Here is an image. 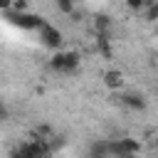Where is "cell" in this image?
<instances>
[{
	"instance_id": "3",
	"label": "cell",
	"mask_w": 158,
	"mask_h": 158,
	"mask_svg": "<svg viewBox=\"0 0 158 158\" xmlns=\"http://www.w3.org/2000/svg\"><path fill=\"white\" fill-rule=\"evenodd\" d=\"M37 32H40V40H42V44H44L47 49H52V52H54V49H62L64 35L59 32V27H52L49 22H44Z\"/></svg>"
},
{
	"instance_id": "9",
	"label": "cell",
	"mask_w": 158,
	"mask_h": 158,
	"mask_svg": "<svg viewBox=\"0 0 158 158\" xmlns=\"http://www.w3.org/2000/svg\"><path fill=\"white\" fill-rule=\"evenodd\" d=\"M109 27H111V17H109L106 12H99V15L94 17V30H96V32H106Z\"/></svg>"
},
{
	"instance_id": "6",
	"label": "cell",
	"mask_w": 158,
	"mask_h": 158,
	"mask_svg": "<svg viewBox=\"0 0 158 158\" xmlns=\"http://www.w3.org/2000/svg\"><path fill=\"white\" fill-rule=\"evenodd\" d=\"M118 101H121L126 109H131V111H146V109H148V99H146L141 91H128V94H121V96H118Z\"/></svg>"
},
{
	"instance_id": "17",
	"label": "cell",
	"mask_w": 158,
	"mask_h": 158,
	"mask_svg": "<svg viewBox=\"0 0 158 158\" xmlns=\"http://www.w3.org/2000/svg\"><path fill=\"white\" fill-rule=\"evenodd\" d=\"M5 118H7V109H5V106H0V121H5Z\"/></svg>"
},
{
	"instance_id": "5",
	"label": "cell",
	"mask_w": 158,
	"mask_h": 158,
	"mask_svg": "<svg viewBox=\"0 0 158 158\" xmlns=\"http://www.w3.org/2000/svg\"><path fill=\"white\" fill-rule=\"evenodd\" d=\"M101 81H104V86H106L109 91H121V89L126 86V77H123L121 69H106V72L101 74Z\"/></svg>"
},
{
	"instance_id": "13",
	"label": "cell",
	"mask_w": 158,
	"mask_h": 158,
	"mask_svg": "<svg viewBox=\"0 0 158 158\" xmlns=\"http://www.w3.org/2000/svg\"><path fill=\"white\" fill-rule=\"evenodd\" d=\"M126 7H128L131 12H141V10L146 7V0H126Z\"/></svg>"
},
{
	"instance_id": "4",
	"label": "cell",
	"mask_w": 158,
	"mask_h": 158,
	"mask_svg": "<svg viewBox=\"0 0 158 158\" xmlns=\"http://www.w3.org/2000/svg\"><path fill=\"white\" fill-rule=\"evenodd\" d=\"M111 153L114 156H136V153H141V141L138 138H118L116 143H111Z\"/></svg>"
},
{
	"instance_id": "7",
	"label": "cell",
	"mask_w": 158,
	"mask_h": 158,
	"mask_svg": "<svg viewBox=\"0 0 158 158\" xmlns=\"http://www.w3.org/2000/svg\"><path fill=\"white\" fill-rule=\"evenodd\" d=\"M79 62H81L79 52H74V49L64 52V64H62V74H74V72L79 69Z\"/></svg>"
},
{
	"instance_id": "12",
	"label": "cell",
	"mask_w": 158,
	"mask_h": 158,
	"mask_svg": "<svg viewBox=\"0 0 158 158\" xmlns=\"http://www.w3.org/2000/svg\"><path fill=\"white\" fill-rule=\"evenodd\" d=\"M35 136H37V138H44V141H47V138L52 136V128H49L47 123H40V126L35 128Z\"/></svg>"
},
{
	"instance_id": "11",
	"label": "cell",
	"mask_w": 158,
	"mask_h": 158,
	"mask_svg": "<svg viewBox=\"0 0 158 158\" xmlns=\"http://www.w3.org/2000/svg\"><path fill=\"white\" fill-rule=\"evenodd\" d=\"M74 2H77V0H54L57 10H59L62 15H69V12L74 10Z\"/></svg>"
},
{
	"instance_id": "16",
	"label": "cell",
	"mask_w": 158,
	"mask_h": 158,
	"mask_svg": "<svg viewBox=\"0 0 158 158\" xmlns=\"http://www.w3.org/2000/svg\"><path fill=\"white\" fill-rule=\"evenodd\" d=\"M69 17H72V22H79V20H81V12H77V7H74V10L69 12Z\"/></svg>"
},
{
	"instance_id": "2",
	"label": "cell",
	"mask_w": 158,
	"mask_h": 158,
	"mask_svg": "<svg viewBox=\"0 0 158 158\" xmlns=\"http://www.w3.org/2000/svg\"><path fill=\"white\" fill-rule=\"evenodd\" d=\"M15 156H30V158H40V156H49L52 151H49V143L44 141V138H30V141H25L17 151H12Z\"/></svg>"
},
{
	"instance_id": "14",
	"label": "cell",
	"mask_w": 158,
	"mask_h": 158,
	"mask_svg": "<svg viewBox=\"0 0 158 158\" xmlns=\"http://www.w3.org/2000/svg\"><path fill=\"white\" fill-rule=\"evenodd\" d=\"M27 7H30L27 0H12V7H10V10H15V12H25Z\"/></svg>"
},
{
	"instance_id": "1",
	"label": "cell",
	"mask_w": 158,
	"mask_h": 158,
	"mask_svg": "<svg viewBox=\"0 0 158 158\" xmlns=\"http://www.w3.org/2000/svg\"><path fill=\"white\" fill-rule=\"evenodd\" d=\"M5 15H7V22L10 25H15V27H20V30H27V32H32V30H40L47 20L44 17H40V15H32V12H15V10H5Z\"/></svg>"
},
{
	"instance_id": "10",
	"label": "cell",
	"mask_w": 158,
	"mask_h": 158,
	"mask_svg": "<svg viewBox=\"0 0 158 158\" xmlns=\"http://www.w3.org/2000/svg\"><path fill=\"white\" fill-rule=\"evenodd\" d=\"M143 17H146V22H158V0H153L143 7Z\"/></svg>"
},
{
	"instance_id": "15",
	"label": "cell",
	"mask_w": 158,
	"mask_h": 158,
	"mask_svg": "<svg viewBox=\"0 0 158 158\" xmlns=\"http://www.w3.org/2000/svg\"><path fill=\"white\" fill-rule=\"evenodd\" d=\"M10 7H12V0H0V12H5Z\"/></svg>"
},
{
	"instance_id": "19",
	"label": "cell",
	"mask_w": 158,
	"mask_h": 158,
	"mask_svg": "<svg viewBox=\"0 0 158 158\" xmlns=\"http://www.w3.org/2000/svg\"><path fill=\"white\" fill-rule=\"evenodd\" d=\"M156 59H158V52H156Z\"/></svg>"
},
{
	"instance_id": "8",
	"label": "cell",
	"mask_w": 158,
	"mask_h": 158,
	"mask_svg": "<svg viewBox=\"0 0 158 158\" xmlns=\"http://www.w3.org/2000/svg\"><path fill=\"white\" fill-rule=\"evenodd\" d=\"M62 64H64V49H54L52 57H49V69L62 74Z\"/></svg>"
},
{
	"instance_id": "18",
	"label": "cell",
	"mask_w": 158,
	"mask_h": 158,
	"mask_svg": "<svg viewBox=\"0 0 158 158\" xmlns=\"http://www.w3.org/2000/svg\"><path fill=\"white\" fill-rule=\"evenodd\" d=\"M148 2H153V0H146V5H148Z\"/></svg>"
},
{
	"instance_id": "20",
	"label": "cell",
	"mask_w": 158,
	"mask_h": 158,
	"mask_svg": "<svg viewBox=\"0 0 158 158\" xmlns=\"http://www.w3.org/2000/svg\"><path fill=\"white\" fill-rule=\"evenodd\" d=\"M156 91H158V86H156Z\"/></svg>"
}]
</instances>
